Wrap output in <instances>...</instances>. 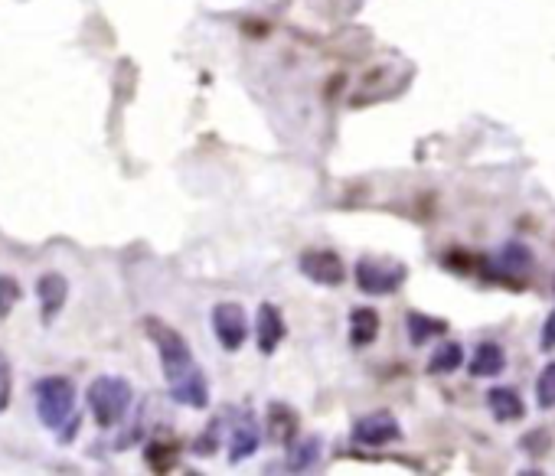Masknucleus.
<instances>
[{"label": "nucleus", "instance_id": "nucleus-1", "mask_svg": "<svg viewBox=\"0 0 555 476\" xmlns=\"http://www.w3.org/2000/svg\"><path fill=\"white\" fill-rule=\"evenodd\" d=\"M144 330L151 336V343L157 346L160 369H164V379L170 388V398L183 408H206L209 405V382L203 369L196 366L193 349L183 336L170 327V323L147 317Z\"/></svg>", "mask_w": 555, "mask_h": 476}, {"label": "nucleus", "instance_id": "nucleus-2", "mask_svg": "<svg viewBox=\"0 0 555 476\" xmlns=\"http://www.w3.org/2000/svg\"><path fill=\"white\" fill-rule=\"evenodd\" d=\"M76 385L63 375H46L33 385L36 418L46 431H53L59 441L69 444L79 431V411H76Z\"/></svg>", "mask_w": 555, "mask_h": 476}, {"label": "nucleus", "instance_id": "nucleus-3", "mask_svg": "<svg viewBox=\"0 0 555 476\" xmlns=\"http://www.w3.org/2000/svg\"><path fill=\"white\" fill-rule=\"evenodd\" d=\"M85 402H89V411L102 428H115L131 411V402H134L131 382L121 379V375H98L89 385V392H85Z\"/></svg>", "mask_w": 555, "mask_h": 476}, {"label": "nucleus", "instance_id": "nucleus-4", "mask_svg": "<svg viewBox=\"0 0 555 476\" xmlns=\"http://www.w3.org/2000/svg\"><path fill=\"white\" fill-rule=\"evenodd\" d=\"M409 278V268L392 258H360L356 261V287L369 297H389Z\"/></svg>", "mask_w": 555, "mask_h": 476}, {"label": "nucleus", "instance_id": "nucleus-5", "mask_svg": "<svg viewBox=\"0 0 555 476\" xmlns=\"http://www.w3.org/2000/svg\"><path fill=\"white\" fill-rule=\"evenodd\" d=\"M209 327H213L216 340L226 353H239L245 340H249V317H245L242 304H232V300H222V304L213 307Z\"/></svg>", "mask_w": 555, "mask_h": 476}, {"label": "nucleus", "instance_id": "nucleus-6", "mask_svg": "<svg viewBox=\"0 0 555 476\" xmlns=\"http://www.w3.org/2000/svg\"><path fill=\"white\" fill-rule=\"evenodd\" d=\"M301 274L307 281L320 284V287H337V284L347 281V265H343V258L337 252L320 248V252H304L301 255Z\"/></svg>", "mask_w": 555, "mask_h": 476}, {"label": "nucleus", "instance_id": "nucleus-7", "mask_svg": "<svg viewBox=\"0 0 555 476\" xmlns=\"http://www.w3.org/2000/svg\"><path fill=\"white\" fill-rule=\"evenodd\" d=\"M402 428L396 415H389V411H373V415H366L353 424V441L363 444V447H386L392 441H399Z\"/></svg>", "mask_w": 555, "mask_h": 476}, {"label": "nucleus", "instance_id": "nucleus-8", "mask_svg": "<svg viewBox=\"0 0 555 476\" xmlns=\"http://www.w3.org/2000/svg\"><path fill=\"white\" fill-rule=\"evenodd\" d=\"M36 297H40V307H43V323L49 327V323L59 317V310L66 307V300H69V281L63 278V274L49 271V274H43L40 281H36Z\"/></svg>", "mask_w": 555, "mask_h": 476}, {"label": "nucleus", "instance_id": "nucleus-9", "mask_svg": "<svg viewBox=\"0 0 555 476\" xmlns=\"http://www.w3.org/2000/svg\"><path fill=\"white\" fill-rule=\"evenodd\" d=\"M255 333H258V349H262L265 356H271L281 346L288 327H285V317H281V310L275 304H262V307H258Z\"/></svg>", "mask_w": 555, "mask_h": 476}, {"label": "nucleus", "instance_id": "nucleus-10", "mask_svg": "<svg viewBox=\"0 0 555 476\" xmlns=\"http://www.w3.org/2000/svg\"><path fill=\"white\" fill-rule=\"evenodd\" d=\"M320 457H324V441H320L317 434H307V437H294L291 447H288V470L294 473H307L314 470Z\"/></svg>", "mask_w": 555, "mask_h": 476}, {"label": "nucleus", "instance_id": "nucleus-11", "mask_svg": "<svg viewBox=\"0 0 555 476\" xmlns=\"http://www.w3.org/2000/svg\"><path fill=\"white\" fill-rule=\"evenodd\" d=\"M467 369H471L474 379H497V375L507 369V356H503V349L497 343H480L474 359L467 362Z\"/></svg>", "mask_w": 555, "mask_h": 476}, {"label": "nucleus", "instance_id": "nucleus-12", "mask_svg": "<svg viewBox=\"0 0 555 476\" xmlns=\"http://www.w3.org/2000/svg\"><path fill=\"white\" fill-rule=\"evenodd\" d=\"M258 444H262V431H258V424L252 418H242V424L236 431H232V447H229V463H242L249 460Z\"/></svg>", "mask_w": 555, "mask_h": 476}, {"label": "nucleus", "instance_id": "nucleus-13", "mask_svg": "<svg viewBox=\"0 0 555 476\" xmlns=\"http://www.w3.org/2000/svg\"><path fill=\"white\" fill-rule=\"evenodd\" d=\"M265 431H268L271 441L291 444L294 441V431H298V415H294V411L285 408V405H271L268 415H265Z\"/></svg>", "mask_w": 555, "mask_h": 476}, {"label": "nucleus", "instance_id": "nucleus-14", "mask_svg": "<svg viewBox=\"0 0 555 476\" xmlns=\"http://www.w3.org/2000/svg\"><path fill=\"white\" fill-rule=\"evenodd\" d=\"M487 405L497 421H520L523 418V398L513 392V388H490L487 392Z\"/></svg>", "mask_w": 555, "mask_h": 476}, {"label": "nucleus", "instance_id": "nucleus-15", "mask_svg": "<svg viewBox=\"0 0 555 476\" xmlns=\"http://www.w3.org/2000/svg\"><path fill=\"white\" fill-rule=\"evenodd\" d=\"M379 336V313L373 307H356L350 313V343L369 346Z\"/></svg>", "mask_w": 555, "mask_h": 476}, {"label": "nucleus", "instance_id": "nucleus-16", "mask_svg": "<svg viewBox=\"0 0 555 476\" xmlns=\"http://www.w3.org/2000/svg\"><path fill=\"white\" fill-rule=\"evenodd\" d=\"M405 327H409V340L415 346H422L428 340H435V336L448 333V323L438 320V317H428V313H418V310H412L409 317H405Z\"/></svg>", "mask_w": 555, "mask_h": 476}, {"label": "nucleus", "instance_id": "nucleus-17", "mask_svg": "<svg viewBox=\"0 0 555 476\" xmlns=\"http://www.w3.org/2000/svg\"><path fill=\"white\" fill-rule=\"evenodd\" d=\"M461 359H464L461 343H441L435 349V356L428 359V372L431 375H451L454 369H461Z\"/></svg>", "mask_w": 555, "mask_h": 476}, {"label": "nucleus", "instance_id": "nucleus-18", "mask_svg": "<svg viewBox=\"0 0 555 476\" xmlns=\"http://www.w3.org/2000/svg\"><path fill=\"white\" fill-rule=\"evenodd\" d=\"M529 265H533V255H529L526 245H520V242L503 245V252H500V268H503V271L520 274V271H526Z\"/></svg>", "mask_w": 555, "mask_h": 476}, {"label": "nucleus", "instance_id": "nucleus-19", "mask_svg": "<svg viewBox=\"0 0 555 476\" xmlns=\"http://www.w3.org/2000/svg\"><path fill=\"white\" fill-rule=\"evenodd\" d=\"M536 402H539V408H555V362H549V366L539 372Z\"/></svg>", "mask_w": 555, "mask_h": 476}, {"label": "nucleus", "instance_id": "nucleus-20", "mask_svg": "<svg viewBox=\"0 0 555 476\" xmlns=\"http://www.w3.org/2000/svg\"><path fill=\"white\" fill-rule=\"evenodd\" d=\"M10 398H14V366L0 353V415L10 408Z\"/></svg>", "mask_w": 555, "mask_h": 476}, {"label": "nucleus", "instance_id": "nucleus-21", "mask_svg": "<svg viewBox=\"0 0 555 476\" xmlns=\"http://www.w3.org/2000/svg\"><path fill=\"white\" fill-rule=\"evenodd\" d=\"M17 300H20V284L10 274H0V317H7Z\"/></svg>", "mask_w": 555, "mask_h": 476}, {"label": "nucleus", "instance_id": "nucleus-22", "mask_svg": "<svg viewBox=\"0 0 555 476\" xmlns=\"http://www.w3.org/2000/svg\"><path fill=\"white\" fill-rule=\"evenodd\" d=\"M523 447L529 450V454H539V450H546L549 447V441H546V431H533V434H526V441H523Z\"/></svg>", "mask_w": 555, "mask_h": 476}, {"label": "nucleus", "instance_id": "nucleus-23", "mask_svg": "<svg viewBox=\"0 0 555 476\" xmlns=\"http://www.w3.org/2000/svg\"><path fill=\"white\" fill-rule=\"evenodd\" d=\"M542 349H555V310L549 313L546 327H542Z\"/></svg>", "mask_w": 555, "mask_h": 476}]
</instances>
